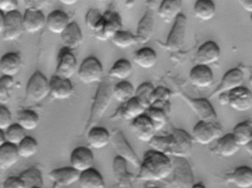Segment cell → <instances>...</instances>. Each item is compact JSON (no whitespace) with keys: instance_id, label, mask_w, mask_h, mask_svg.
Wrapping results in <instances>:
<instances>
[{"instance_id":"cell-64","label":"cell","mask_w":252,"mask_h":188,"mask_svg":"<svg viewBox=\"0 0 252 188\" xmlns=\"http://www.w3.org/2000/svg\"><path fill=\"white\" fill-rule=\"evenodd\" d=\"M156 188V187H150V188Z\"/></svg>"},{"instance_id":"cell-43","label":"cell","mask_w":252,"mask_h":188,"mask_svg":"<svg viewBox=\"0 0 252 188\" xmlns=\"http://www.w3.org/2000/svg\"><path fill=\"white\" fill-rule=\"evenodd\" d=\"M17 148L20 157L29 159L38 152L39 144L34 138L26 136L24 139L17 145Z\"/></svg>"},{"instance_id":"cell-26","label":"cell","mask_w":252,"mask_h":188,"mask_svg":"<svg viewBox=\"0 0 252 188\" xmlns=\"http://www.w3.org/2000/svg\"><path fill=\"white\" fill-rule=\"evenodd\" d=\"M225 182L233 184L238 188L252 187V170L248 166H240L225 176Z\"/></svg>"},{"instance_id":"cell-16","label":"cell","mask_w":252,"mask_h":188,"mask_svg":"<svg viewBox=\"0 0 252 188\" xmlns=\"http://www.w3.org/2000/svg\"><path fill=\"white\" fill-rule=\"evenodd\" d=\"M70 161L73 169L79 173L92 168L94 164V155L91 148L79 146L74 148L70 156Z\"/></svg>"},{"instance_id":"cell-18","label":"cell","mask_w":252,"mask_h":188,"mask_svg":"<svg viewBox=\"0 0 252 188\" xmlns=\"http://www.w3.org/2000/svg\"><path fill=\"white\" fill-rule=\"evenodd\" d=\"M113 171L118 188H133L132 182L136 179V176L128 171L127 163L122 157H115Z\"/></svg>"},{"instance_id":"cell-25","label":"cell","mask_w":252,"mask_h":188,"mask_svg":"<svg viewBox=\"0 0 252 188\" xmlns=\"http://www.w3.org/2000/svg\"><path fill=\"white\" fill-rule=\"evenodd\" d=\"M23 23L24 31L36 33L46 26V17L42 11L26 10L23 16Z\"/></svg>"},{"instance_id":"cell-51","label":"cell","mask_w":252,"mask_h":188,"mask_svg":"<svg viewBox=\"0 0 252 188\" xmlns=\"http://www.w3.org/2000/svg\"><path fill=\"white\" fill-rule=\"evenodd\" d=\"M19 4L16 0H2L0 1V11L4 14L18 11Z\"/></svg>"},{"instance_id":"cell-42","label":"cell","mask_w":252,"mask_h":188,"mask_svg":"<svg viewBox=\"0 0 252 188\" xmlns=\"http://www.w3.org/2000/svg\"><path fill=\"white\" fill-rule=\"evenodd\" d=\"M85 23L90 30L94 32V36L101 33L104 25V15L99 10L91 8L87 13Z\"/></svg>"},{"instance_id":"cell-19","label":"cell","mask_w":252,"mask_h":188,"mask_svg":"<svg viewBox=\"0 0 252 188\" xmlns=\"http://www.w3.org/2000/svg\"><path fill=\"white\" fill-rule=\"evenodd\" d=\"M220 58V49L216 42L208 41L199 48L196 54L198 65L207 66L218 62Z\"/></svg>"},{"instance_id":"cell-38","label":"cell","mask_w":252,"mask_h":188,"mask_svg":"<svg viewBox=\"0 0 252 188\" xmlns=\"http://www.w3.org/2000/svg\"><path fill=\"white\" fill-rule=\"evenodd\" d=\"M135 92L130 82L122 81L113 86V97L116 101L123 104L135 97Z\"/></svg>"},{"instance_id":"cell-53","label":"cell","mask_w":252,"mask_h":188,"mask_svg":"<svg viewBox=\"0 0 252 188\" xmlns=\"http://www.w3.org/2000/svg\"><path fill=\"white\" fill-rule=\"evenodd\" d=\"M47 3H48L47 1H36V0H31V1L24 2L26 10H35V11H42V8L46 6Z\"/></svg>"},{"instance_id":"cell-1","label":"cell","mask_w":252,"mask_h":188,"mask_svg":"<svg viewBox=\"0 0 252 188\" xmlns=\"http://www.w3.org/2000/svg\"><path fill=\"white\" fill-rule=\"evenodd\" d=\"M152 150L174 158L188 159L192 152L191 136L183 129H174L170 134L155 136L149 142Z\"/></svg>"},{"instance_id":"cell-47","label":"cell","mask_w":252,"mask_h":188,"mask_svg":"<svg viewBox=\"0 0 252 188\" xmlns=\"http://www.w3.org/2000/svg\"><path fill=\"white\" fill-rule=\"evenodd\" d=\"M26 131L22 129L17 123H12L5 131V141L8 143L17 145L26 137Z\"/></svg>"},{"instance_id":"cell-28","label":"cell","mask_w":252,"mask_h":188,"mask_svg":"<svg viewBox=\"0 0 252 188\" xmlns=\"http://www.w3.org/2000/svg\"><path fill=\"white\" fill-rule=\"evenodd\" d=\"M183 2L180 0H165L160 2L158 14L164 23H171L182 14Z\"/></svg>"},{"instance_id":"cell-17","label":"cell","mask_w":252,"mask_h":188,"mask_svg":"<svg viewBox=\"0 0 252 188\" xmlns=\"http://www.w3.org/2000/svg\"><path fill=\"white\" fill-rule=\"evenodd\" d=\"M228 105L239 112H245L252 108V92L244 86L228 92Z\"/></svg>"},{"instance_id":"cell-14","label":"cell","mask_w":252,"mask_h":188,"mask_svg":"<svg viewBox=\"0 0 252 188\" xmlns=\"http://www.w3.org/2000/svg\"><path fill=\"white\" fill-rule=\"evenodd\" d=\"M104 15V25L102 30L98 34L95 35V39L101 42H106L112 39L113 36L122 30V20L116 11L108 10Z\"/></svg>"},{"instance_id":"cell-7","label":"cell","mask_w":252,"mask_h":188,"mask_svg":"<svg viewBox=\"0 0 252 188\" xmlns=\"http://www.w3.org/2000/svg\"><path fill=\"white\" fill-rule=\"evenodd\" d=\"M222 129L218 123L199 121L192 130V140L202 145H207L222 136Z\"/></svg>"},{"instance_id":"cell-40","label":"cell","mask_w":252,"mask_h":188,"mask_svg":"<svg viewBox=\"0 0 252 188\" xmlns=\"http://www.w3.org/2000/svg\"><path fill=\"white\" fill-rule=\"evenodd\" d=\"M26 188H32L33 187H42L43 188L44 181L42 173L37 167H32L24 170L19 176Z\"/></svg>"},{"instance_id":"cell-3","label":"cell","mask_w":252,"mask_h":188,"mask_svg":"<svg viewBox=\"0 0 252 188\" xmlns=\"http://www.w3.org/2000/svg\"><path fill=\"white\" fill-rule=\"evenodd\" d=\"M113 84L109 78L102 79L95 92L91 107V114L87 123L86 130L96 126L110 107L113 99Z\"/></svg>"},{"instance_id":"cell-55","label":"cell","mask_w":252,"mask_h":188,"mask_svg":"<svg viewBox=\"0 0 252 188\" xmlns=\"http://www.w3.org/2000/svg\"><path fill=\"white\" fill-rule=\"evenodd\" d=\"M218 101L219 104L221 106H227L228 105V93H222L218 97Z\"/></svg>"},{"instance_id":"cell-49","label":"cell","mask_w":252,"mask_h":188,"mask_svg":"<svg viewBox=\"0 0 252 188\" xmlns=\"http://www.w3.org/2000/svg\"><path fill=\"white\" fill-rule=\"evenodd\" d=\"M171 95L172 92L167 88L163 86L155 88L152 95L151 105L156 102H170Z\"/></svg>"},{"instance_id":"cell-44","label":"cell","mask_w":252,"mask_h":188,"mask_svg":"<svg viewBox=\"0 0 252 188\" xmlns=\"http://www.w3.org/2000/svg\"><path fill=\"white\" fill-rule=\"evenodd\" d=\"M155 87L150 82L141 83L137 88L135 92V98L141 103L146 110L151 106L152 95L154 92Z\"/></svg>"},{"instance_id":"cell-12","label":"cell","mask_w":252,"mask_h":188,"mask_svg":"<svg viewBox=\"0 0 252 188\" xmlns=\"http://www.w3.org/2000/svg\"><path fill=\"white\" fill-rule=\"evenodd\" d=\"M23 16L18 11L5 14V26L2 39L5 42H14L21 37L24 33Z\"/></svg>"},{"instance_id":"cell-11","label":"cell","mask_w":252,"mask_h":188,"mask_svg":"<svg viewBox=\"0 0 252 188\" xmlns=\"http://www.w3.org/2000/svg\"><path fill=\"white\" fill-rule=\"evenodd\" d=\"M244 81L245 75L240 69H231L224 75L220 84L212 92L209 98H216L221 94L228 93L237 88L241 87Z\"/></svg>"},{"instance_id":"cell-60","label":"cell","mask_w":252,"mask_h":188,"mask_svg":"<svg viewBox=\"0 0 252 188\" xmlns=\"http://www.w3.org/2000/svg\"><path fill=\"white\" fill-rule=\"evenodd\" d=\"M245 148H246V151H247L248 154H249V155L252 156V142H250V143L247 144V145L245 146Z\"/></svg>"},{"instance_id":"cell-41","label":"cell","mask_w":252,"mask_h":188,"mask_svg":"<svg viewBox=\"0 0 252 188\" xmlns=\"http://www.w3.org/2000/svg\"><path fill=\"white\" fill-rule=\"evenodd\" d=\"M39 117L33 110H23L17 117V124L25 131L35 130L39 126Z\"/></svg>"},{"instance_id":"cell-15","label":"cell","mask_w":252,"mask_h":188,"mask_svg":"<svg viewBox=\"0 0 252 188\" xmlns=\"http://www.w3.org/2000/svg\"><path fill=\"white\" fill-rule=\"evenodd\" d=\"M79 172L72 167H60L48 173L50 180L54 185L52 188H67L79 181Z\"/></svg>"},{"instance_id":"cell-29","label":"cell","mask_w":252,"mask_h":188,"mask_svg":"<svg viewBox=\"0 0 252 188\" xmlns=\"http://www.w3.org/2000/svg\"><path fill=\"white\" fill-rule=\"evenodd\" d=\"M21 67V56L17 53H8L0 59V71L4 76L14 78L18 74Z\"/></svg>"},{"instance_id":"cell-22","label":"cell","mask_w":252,"mask_h":188,"mask_svg":"<svg viewBox=\"0 0 252 188\" xmlns=\"http://www.w3.org/2000/svg\"><path fill=\"white\" fill-rule=\"evenodd\" d=\"M154 23V11L147 8L137 27L136 35H135L137 43L145 45L150 42L153 36Z\"/></svg>"},{"instance_id":"cell-6","label":"cell","mask_w":252,"mask_h":188,"mask_svg":"<svg viewBox=\"0 0 252 188\" xmlns=\"http://www.w3.org/2000/svg\"><path fill=\"white\" fill-rule=\"evenodd\" d=\"M26 98L31 102L40 103L50 94L49 81L40 72L32 75L26 86Z\"/></svg>"},{"instance_id":"cell-61","label":"cell","mask_w":252,"mask_h":188,"mask_svg":"<svg viewBox=\"0 0 252 188\" xmlns=\"http://www.w3.org/2000/svg\"><path fill=\"white\" fill-rule=\"evenodd\" d=\"M126 3V6L128 7V8H132L135 5V2L134 1H128V2H125Z\"/></svg>"},{"instance_id":"cell-9","label":"cell","mask_w":252,"mask_h":188,"mask_svg":"<svg viewBox=\"0 0 252 188\" xmlns=\"http://www.w3.org/2000/svg\"><path fill=\"white\" fill-rule=\"evenodd\" d=\"M187 28V17L184 14H180L174 21L173 26L164 45L165 48L171 52L181 51L184 45Z\"/></svg>"},{"instance_id":"cell-58","label":"cell","mask_w":252,"mask_h":188,"mask_svg":"<svg viewBox=\"0 0 252 188\" xmlns=\"http://www.w3.org/2000/svg\"><path fill=\"white\" fill-rule=\"evenodd\" d=\"M6 142L5 137V132L0 130V147L3 145Z\"/></svg>"},{"instance_id":"cell-4","label":"cell","mask_w":252,"mask_h":188,"mask_svg":"<svg viewBox=\"0 0 252 188\" xmlns=\"http://www.w3.org/2000/svg\"><path fill=\"white\" fill-rule=\"evenodd\" d=\"M172 170L169 179L171 188H191L194 185V173L187 159L173 158Z\"/></svg>"},{"instance_id":"cell-24","label":"cell","mask_w":252,"mask_h":188,"mask_svg":"<svg viewBox=\"0 0 252 188\" xmlns=\"http://www.w3.org/2000/svg\"><path fill=\"white\" fill-rule=\"evenodd\" d=\"M61 39L66 49L70 51L78 49L83 42V34L79 25L75 22L70 23L62 33Z\"/></svg>"},{"instance_id":"cell-54","label":"cell","mask_w":252,"mask_h":188,"mask_svg":"<svg viewBox=\"0 0 252 188\" xmlns=\"http://www.w3.org/2000/svg\"><path fill=\"white\" fill-rule=\"evenodd\" d=\"M240 4L241 5L242 8L249 13L252 12V1H246V0H242L240 1Z\"/></svg>"},{"instance_id":"cell-63","label":"cell","mask_w":252,"mask_h":188,"mask_svg":"<svg viewBox=\"0 0 252 188\" xmlns=\"http://www.w3.org/2000/svg\"><path fill=\"white\" fill-rule=\"evenodd\" d=\"M42 188V187H33V188Z\"/></svg>"},{"instance_id":"cell-27","label":"cell","mask_w":252,"mask_h":188,"mask_svg":"<svg viewBox=\"0 0 252 188\" xmlns=\"http://www.w3.org/2000/svg\"><path fill=\"white\" fill-rule=\"evenodd\" d=\"M240 148L232 134L230 133L220 136L212 151L220 157L227 158L235 155Z\"/></svg>"},{"instance_id":"cell-21","label":"cell","mask_w":252,"mask_h":188,"mask_svg":"<svg viewBox=\"0 0 252 188\" xmlns=\"http://www.w3.org/2000/svg\"><path fill=\"white\" fill-rule=\"evenodd\" d=\"M131 129L138 138L143 142H149L156 136V130L151 120L145 114L132 120Z\"/></svg>"},{"instance_id":"cell-39","label":"cell","mask_w":252,"mask_h":188,"mask_svg":"<svg viewBox=\"0 0 252 188\" xmlns=\"http://www.w3.org/2000/svg\"><path fill=\"white\" fill-rule=\"evenodd\" d=\"M132 66L128 60L120 59L115 62L109 71L110 79L126 81L132 74Z\"/></svg>"},{"instance_id":"cell-48","label":"cell","mask_w":252,"mask_h":188,"mask_svg":"<svg viewBox=\"0 0 252 188\" xmlns=\"http://www.w3.org/2000/svg\"><path fill=\"white\" fill-rule=\"evenodd\" d=\"M14 83V78L4 76L0 78V103H6L10 99Z\"/></svg>"},{"instance_id":"cell-45","label":"cell","mask_w":252,"mask_h":188,"mask_svg":"<svg viewBox=\"0 0 252 188\" xmlns=\"http://www.w3.org/2000/svg\"><path fill=\"white\" fill-rule=\"evenodd\" d=\"M144 114L151 120L156 132L161 131L167 123V114L159 108L150 107L148 109L146 110Z\"/></svg>"},{"instance_id":"cell-59","label":"cell","mask_w":252,"mask_h":188,"mask_svg":"<svg viewBox=\"0 0 252 188\" xmlns=\"http://www.w3.org/2000/svg\"><path fill=\"white\" fill-rule=\"evenodd\" d=\"M62 3L64 4L65 5H73L77 2V1H74V0H64V1H62Z\"/></svg>"},{"instance_id":"cell-20","label":"cell","mask_w":252,"mask_h":188,"mask_svg":"<svg viewBox=\"0 0 252 188\" xmlns=\"http://www.w3.org/2000/svg\"><path fill=\"white\" fill-rule=\"evenodd\" d=\"M49 95L54 99L64 101L68 99L74 92L73 84L70 80L61 79L58 76H55L51 77L49 81Z\"/></svg>"},{"instance_id":"cell-46","label":"cell","mask_w":252,"mask_h":188,"mask_svg":"<svg viewBox=\"0 0 252 188\" xmlns=\"http://www.w3.org/2000/svg\"><path fill=\"white\" fill-rule=\"evenodd\" d=\"M111 40L116 48L122 50L130 48L137 43L135 35L132 34L131 32L123 30L118 32Z\"/></svg>"},{"instance_id":"cell-52","label":"cell","mask_w":252,"mask_h":188,"mask_svg":"<svg viewBox=\"0 0 252 188\" xmlns=\"http://www.w3.org/2000/svg\"><path fill=\"white\" fill-rule=\"evenodd\" d=\"M2 188H26L23 181L19 176H11L8 178L2 185Z\"/></svg>"},{"instance_id":"cell-50","label":"cell","mask_w":252,"mask_h":188,"mask_svg":"<svg viewBox=\"0 0 252 188\" xmlns=\"http://www.w3.org/2000/svg\"><path fill=\"white\" fill-rule=\"evenodd\" d=\"M12 124V116L9 109L4 106H0V130L5 132Z\"/></svg>"},{"instance_id":"cell-35","label":"cell","mask_w":252,"mask_h":188,"mask_svg":"<svg viewBox=\"0 0 252 188\" xmlns=\"http://www.w3.org/2000/svg\"><path fill=\"white\" fill-rule=\"evenodd\" d=\"M134 62L141 68L149 70L155 67L158 61V55L154 50L144 48L134 55Z\"/></svg>"},{"instance_id":"cell-5","label":"cell","mask_w":252,"mask_h":188,"mask_svg":"<svg viewBox=\"0 0 252 188\" xmlns=\"http://www.w3.org/2000/svg\"><path fill=\"white\" fill-rule=\"evenodd\" d=\"M110 142L117 153L118 157H122L126 163H129L133 167H140L141 161L138 155L135 154V151L132 149L130 144L120 129H115L112 131L110 134Z\"/></svg>"},{"instance_id":"cell-34","label":"cell","mask_w":252,"mask_h":188,"mask_svg":"<svg viewBox=\"0 0 252 188\" xmlns=\"http://www.w3.org/2000/svg\"><path fill=\"white\" fill-rule=\"evenodd\" d=\"M20 159L17 146L5 142L0 147V170H6L17 164Z\"/></svg>"},{"instance_id":"cell-30","label":"cell","mask_w":252,"mask_h":188,"mask_svg":"<svg viewBox=\"0 0 252 188\" xmlns=\"http://www.w3.org/2000/svg\"><path fill=\"white\" fill-rule=\"evenodd\" d=\"M87 139L91 148L102 149L110 143V133L105 128L95 126L88 131Z\"/></svg>"},{"instance_id":"cell-13","label":"cell","mask_w":252,"mask_h":188,"mask_svg":"<svg viewBox=\"0 0 252 188\" xmlns=\"http://www.w3.org/2000/svg\"><path fill=\"white\" fill-rule=\"evenodd\" d=\"M77 70V61L73 53L66 48L60 50L57 57V67L55 76L70 80Z\"/></svg>"},{"instance_id":"cell-33","label":"cell","mask_w":252,"mask_h":188,"mask_svg":"<svg viewBox=\"0 0 252 188\" xmlns=\"http://www.w3.org/2000/svg\"><path fill=\"white\" fill-rule=\"evenodd\" d=\"M78 182L80 188H105L102 175L94 167L80 173Z\"/></svg>"},{"instance_id":"cell-57","label":"cell","mask_w":252,"mask_h":188,"mask_svg":"<svg viewBox=\"0 0 252 188\" xmlns=\"http://www.w3.org/2000/svg\"><path fill=\"white\" fill-rule=\"evenodd\" d=\"M147 8L155 11V10L157 9L158 2L157 1H147Z\"/></svg>"},{"instance_id":"cell-23","label":"cell","mask_w":252,"mask_h":188,"mask_svg":"<svg viewBox=\"0 0 252 188\" xmlns=\"http://www.w3.org/2000/svg\"><path fill=\"white\" fill-rule=\"evenodd\" d=\"M189 80L194 87L206 89L213 83V73L210 67L197 64L190 71Z\"/></svg>"},{"instance_id":"cell-56","label":"cell","mask_w":252,"mask_h":188,"mask_svg":"<svg viewBox=\"0 0 252 188\" xmlns=\"http://www.w3.org/2000/svg\"><path fill=\"white\" fill-rule=\"evenodd\" d=\"M5 14L0 11V33H2L4 30V26H5Z\"/></svg>"},{"instance_id":"cell-8","label":"cell","mask_w":252,"mask_h":188,"mask_svg":"<svg viewBox=\"0 0 252 188\" xmlns=\"http://www.w3.org/2000/svg\"><path fill=\"white\" fill-rule=\"evenodd\" d=\"M103 67L95 57L85 58L78 70L79 80L87 85L100 83L103 79Z\"/></svg>"},{"instance_id":"cell-10","label":"cell","mask_w":252,"mask_h":188,"mask_svg":"<svg viewBox=\"0 0 252 188\" xmlns=\"http://www.w3.org/2000/svg\"><path fill=\"white\" fill-rule=\"evenodd\" d=\"M181 97L195 113L200 121L218 123V114L209 100L190 98L184 93H182Z\"/></svg>"},{"instance_id":"cell-36","label":"cell","mask_w":252,"mask_h":188,"mask_svg":"<svg viewBox=\"0 0 252 188\" xmlns=\"http://www.w3.org/2000/svg\"><path fill=\"white\" fill-rule=\"evenodd\" d=\"M194 15L197 20L206 22L212 20L216 14V6L213 1L199 0L194 5Z\"/></svg>"},{"instance_id":"cell-62","label":"cell","mask_w":252,"mask_h":188,"mask_svg":"<svg viewBox=\"0 0 252 188\" xmlns=\"http://www.w3.org/2000/svg\"><path fill=\"white\" fill-rule=\"evenodd\" d=\"M191 188H206V187L204 186V185H203V184L197 183V184H194V185H193V187Z\"/></svg>"},{"instance_id":"cell-32","label":"cell","mask_w":252,"mask_h":188,"mask_svg":"<svg viewBox=\"0 0 252 188\" xmlns=\"http://www.w3.org/2000/svg\"><path fill=\"white\" fill-rule=\"evenodd\" d=\"M146 109L141 103L134 97L118 109L117 117H121L125 120H134L140 116L145 114Z\"/></svg>"},{"instance_id":"cell-2","label":"cell","mask_w":252,"mask_h":188,"mask_svg":"<svg viewBox=\"0 0 252 188\" xmlns=\"http://www.w3.org/2000/svg\"><path fill=\"white\" fill-rule=\"evenodd\" d=\"M139 167L136 180L145 182L166 180L172 173V159L161 153L150 150L144 154Z\"/></svg>"},{"instance_id":"cell-37","label":"cell","mask_w":252,"mask_h":188,"mask_svg":"<svg viewBox=\"0 0 252 188\" xmlns=\"http://www.w3.org/2000/svg\"><path fill=\"white\" fill-rule=\"evenodd\" d=\"M232 135L240 147H245L252 142V123L246 120L237 124L233 129Z\"/></svg>"},{"instance_id":"cell-31","label":"cell","mask_w":252,"mask_h":188,"mask_svg":"<svg viewBox=\"0 0 252 188\" xmlns=\"http://www.w3.org/2000/svg\"><path fill=\"white\" fill-rule=\"evenodd\" d=\"M69 24L68 15L61 10H55L46 17L47 27L54 34L61 35Z\"/></svg>"}]
</instances>
